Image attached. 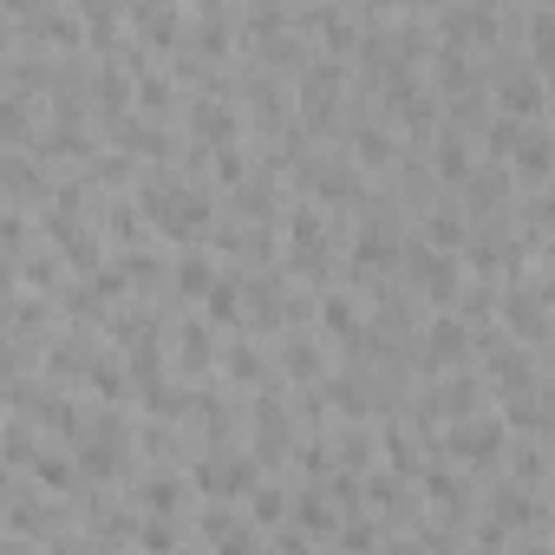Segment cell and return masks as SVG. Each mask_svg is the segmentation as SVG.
I'll use <instances>...</instances> for the list:
<instances>
[{
    "mask_svg": "<svg viewBox=\"0 0 555 555\" xmlns=\"http://www.w3.org/2000/svg\"><path fill=\"white\" fill-rule=\"evenodd\" d=\"M183 483H190L196 503H235V509H242V496L261 483V464H255L242 444H235V451H203V457L183 464Z\"/></svg>",
    "mask_w": 555,
    "mask_h": 555,
    "instance_id": "6da1fadb",
    "label": "cell"
},
{
    "mask_svg": "<svg viewBox=\"0 0 555 555\" xmlns=\"http://www.w3.org/2000/svg\"><path fill=\"white\" fill-rule=\"evenodd\" d=\"M183 522H196V542L209 555H261V535L235 503H196V516H183Z\"/></svg>",
    "mask_w": 555,
    "mask_h": 555,
    "instance_id": "7a4b0ae2",
    "label": "cell"
},
{
    "mask_svg": "<svg viewBox=\"0 0 555 555\" xmlns=\"http://www.w3.org/2000/svg\"><path fill=\"white\" fill-rule=\"evenodd\" d=\"M268 379H274V366H268V347H261V340L229 334V340L216 347V386H222V392L248 399V392H261Z\"/></svg>",
    "mask_w": 555,
    "mask_h": 555,
    "instance_id": "3957f363",
    "label": "cell"
},
{
    "mask_svg": "<svg viewBox=\"0 0 555 555\" xmlns=\"http://www.w3.org/2000/svg\"><path fill=\"white\" fill-rule=\"evenodd\" d=\"M125 503H131L138 516L183 522V516H190V483H183V470H138V477L125 483Z\"/></svg>",
    "mask_w": 555,
    "mask_h": 555,
    "instance_id": "277c9868",
    "label": "cell"
},
{
    "mask_svg": "<svg viewBox=\"0 0 555 555\" xmlns=\"http://www.w3.org/2000/svg\"><path fill=\"white\" fill-rule=\"evenodd\" d=\"M216 274H222V261H216L209 248H170V268H164V295H170L177 308H196V301L216 288Z\"/></svg>",
    "mask_w": 555,
    "mask_h": 555,
    "instance_id": "5b68a950",
    "label": "cell"
},
{
    "mask_svg": "<svg viewBox=\"0 0 555 555\" xmlns=\"http://www.w3.org/2000/svg\"><path fill=\"white\" fill-rule=\"evenodd\" d=\"M548 164H555V138H548V125H522V138H516V151H509V190H522V196H535V190H548Z\"/></svg>",
    "mask_w": 555,
    "mask_h": 555,
    "instance_id": "8992f818",
    "label": "cell"
},
{
    "mask_svg": "<svg viewBox=\"0 0 555 555\" xmlns=\"http://www.w3.org/2000/svg\"><path fill=\"white\" fill-rule=\"evenodd\" d=\"M366 327V301L360 295H347V288H327V295H314V334L340 353V347H353V334Z\"/></svg>",
    "mask_w": 555,
    "mask_h": 555,
    "instance_id": "52a82bcc",
    "label": "cell"
},
{
    "mask_svg": "<svg viewBox=\"0 0 555 555\" xmlns=\"http://www.w3.org/2000/svg\"><path fill=\"white\" fill-rule=\"evenodd\" d=\"M196 321H203L209 334H222V340H229V334H242V274H235V268H222V274H216V288L196 301Z\"/></svg>",
    "mask_w": 555,
    "mask_h": 555,
    "instance_id": "ba28073f",
    "label": "cell"
},
{
    "mask_svg": "<svg viewBox=\"0 0 555 555\" xmlns=\"http://www.w3.org/2000/svg\"><path fill=\"white\" fill-rule=\"evenodd\" d=\"M288 503H295V483H282V477H261V483L242 496V516L255 522V535H268V529H282V522H288Z\"/></svg>",
    "mask_w": 555,
    "mask_h": 555,
    "instance_id": "9c48e42d",
    "label": "cell"
},
{
    "mask_svg": "<svg viewBox=\"0 0 555 555\" xmlns=\"http://www.w3.org/2000/svg\"><path fill=\"white\" fill-rule=\"evenodd\" d=\"M79 392H92V405H125V399H131V373H125V360H118L112 347H99L92 366H86V386H79Z\"/></svg>",
    "mask_w": 555,
    "mask_h": 555,
    "instance_id": "30bf717a",
    "label": "cell"
},
{
    "mask_svg": "<svg viewBox=\"0 0 555 555\" xmlns=\"http://www.w3.org/2000/svg\"><path fill=\"white\" fill-rule=\"evenodd\" d=\"M190 535L183 522H164V516H138V535H131V555H177Z\"/></svg>",
    "mask_w": 555,
    "mask_h": 555,
    "instance_id": "8fae6325",
    "label": "cell"
},
{
    "mask_svg": "<svg viewBox=\"0 0 555 555\" xmlns=\"http://www.w3.org/2000/svg\"><path fill=\"white\" fill-rule=\"evenodd\" d=\"M40 555H92V542H86V529H66V535H53Z\"/></svg>",
    "mask_w": 555,
    "mask_h": 555,
    "instance_id": "7c38bea8",
    "label": "cell"
},
{
    "mask_svg": "<svg viewBox=\"0 0 555 555\" xmlns=\"http://www.w3.org/2000/svg\"><path fill=\"white\" fill-rule=\"evenodd\" d=\"M373 555H418V542H412V535H386Z\"/></svg>",
    "mask_w": 555,
    "mask_h": 555,
    "instance_id": "4fadbf2b",
    "label": "cell"
}]
</instances>
